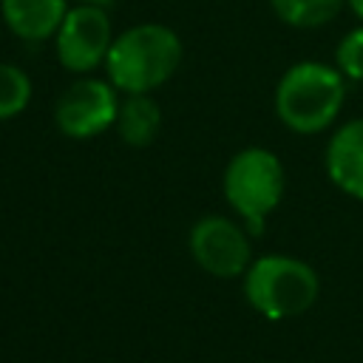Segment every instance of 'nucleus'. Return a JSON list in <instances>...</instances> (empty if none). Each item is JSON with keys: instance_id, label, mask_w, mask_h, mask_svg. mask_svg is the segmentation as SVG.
<instances>
[{"instance_id": "nucleus-1", "label": "nucleus", "mask_w": 363, "mask_h": 363, "mask_svg": "<svg viewBox=\"0 0 363 363\" xmlns=\"http://www.w3.org/2000/svg\"><path fill=\"white\" fill-rule=\"evenodd\" d=\"M182 62V40L164 23H136L113 37L105 57V79L119 94H150Z\"/></svg>"}, {"instance_id": "nucleus-2", "label": "nucleus", "mask_w": 363, "mask_h": 363, "mask_svg": "<svg viewBox=\"0 0 363 363\" xmlns=\"http://www.w3.org/2000/svg\"><path fill=\"white\" fill-rule=\"evenodd\" d=\"M346 77L320 60H301L289 65L275 85V116L284 128L301 136L326 130L343 111Z\"/></svg>"}, {"instance_id": "nucleus-3", "label": "nucleus", "mask_w": 363, "mask_h": 363, "mask_svg": "<svg viewBox=\"0 0 363 363\" xmlns=\"http://www.w3.org/2000/svg\"><path fill=\"white\" fill-rule=\"evenodd\" d=\"M241 281L247 303L269 320L303 315L306 309H312L320 292L318 272L306 261L281 252L252 258Z\"/></svg>"}, {"instance_id": "nucleus-4", "label": "nucleus", "mask_w": 363, "mask_h": 363, "mask_svg": "<svg viewBox=\"0 0 363 363\" xmlns=\"http://www.w3.org/2000/svg\"><path fill=\"white\" fill-rule=\"evenodd\" d=\"M286 176L281 159L267 147H244L230 156L221 193L250 235H261L267 218L284 199Z\"/></svg>"}, {"instance_id": "nucleus-5", "label": "nucleus", "mask_w": 363, "mask_h": 363, "mask_svg": "<svg viewBox=\"0 0 363 363\" xmlns=\"http://www.w3.org/2000/svg\"><path fill=\"white\" fill-rule=\"evenodd\" d=\"M111 43L113 31L108 11L94 3H77L68 9L62 26L54 34V54L68 74L88 77L91 71L105 65Z\"/></svg>"}, {"instance_id": "nucleus-6", "label": "nucleus", "mask_w": 363, "mask_h": 363, "mask_svg": "<svg viewBox=\"0 0 363 363\" xmlns=\"http://www.w3.org/2000/svg\"><path fill=\"white\" fill-rule=\"evenodd\" d=\"M119 91L99 77H79L54 102V125L62 136L85 142L113 128L119 111Z\"/></svg>"}, {"instance_id": "nucleus-7", "label": "nucleus", "mask_w": 363, "mask_h": 363, "mask_svg": "<svg viewBox=\"0 0 363 363\" xmlns=\"http://www.w3.org/2000/svg\"><path fill=\"white\" fill-rule=\"evenodd\" d=\"M187 247L193 261L213 278H241L252 264L250 233L227 216H204L190 227Z\"/></svg>"}, {"instance_id": "nucleus-8", "label": "nucleus", "mask_w": 363, "mask_h": 363, "mask_svg": "<svg viewBox=\"0 0 363 363\" xmlns=\"http://www.w3.org/2000/svg\"><path fill=\"white\" fill-rule=\"evenodd\" d=\"M326 176L329 182L363 201V116L340 125L326 145Z\"/></svg>"}, {"instance_id": "nucleus-9", "label": "nucleus", "mask_w": 363, "mask_h": 363, "mask_svg": "<svg viewBox=\"0 0 363 363\" xmlns=\"http://www.w3.org/2000/svg\"><path fill=\"white\" fill-rule=\"evenodd\" d=\"M68 9V0H0V17L6 28L23 43L54 40Z\"/></svg>"}, {"instance_id": "nucleus-10", "label": "nucleus", "mask_w": 363, "mask_h": 363, "mask_svg": "<svg viewBox=\"0 0 363 363\" xmlns=\"http://www.w3.org/2000/svg\"><path fill=\"white\" fill-rule=\"evenodd\" d=\"M113 128L125 145L147 147L162 130V108L150 94H122Z\"/></svg>"}, {"instance_id": "nucleus-11", "label": "nucleus", "mask_w": 363, "mask_h": 363, "mask_svg": "<svg viewBox=\"0 0 363 363\" xmlns=\"http://www.w3.org/2000/svg\"><path fill=\"white\" fill-rule=\"evenodd\" d=\"M275 17L292 28H320L326 26L346 0H269Z\"/></svg>"}, {"instance_id": "nucleus-12", "label": "nucleus", "mask_w": 363, "mask_h": 363, "mask_svg": "<svg viewBox=\"0 0 363 363\" xmlns=\"http://www.w3.org/2000/svg\"><path fill=\"white\" fill-rule=\"evenodd\" d=\"M31 94V77L11 62H0V122L20 116L28 108Z\"/></svg>"}, {"instance_id": "nucleus-13", "label": "nucleus", "mask_w": 363, "mask_h": 363, "mask_svg": "<svg viewBox=\"0 0 363 363\" xmlns=\"http://www.w3.org/2000/svg\"><path fill=\"white\" fill-rule=\"evenodd\" d=\"M335 68L352 79V82H363V26H354L352 31H346L335 48Z\"/></svg>"}, {"instance_id": "nucleus-14", "label": "nucleus", "mask_w": 363, "mask_h": 363, "mask_svg": "<svg viewBox=\"0 0 363 363\" xmlns=\"http://www.w3.org/2000/svg\"><path fill=\"white\" fill-rule=\"evenodd\" d=\"M346 6H349V9H352V14L363 23V0H346Z\"/></svg>"}, {"instance_id": "nucleus-15", "label": "nucleus", "mask_w": 363, "mask_h": 363, "mask_svg": "<svg viewBox=\"0 0 363 363\" xmlns=\"http://www.w3.org/2000/svg\"><path fill=\"white\" fill-rule=\"evenodd\" d=\"M77 3H94V6H105L108 0H77Z\"/></svg>"}]
</instances>
